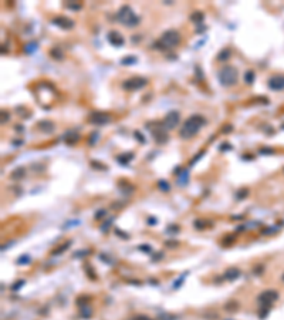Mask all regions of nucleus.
Masks as SVG:
<instances>
[{"label": "nucleus", "mask_w": 284, "mask_h": 320, "mask_svg": "<svg viewBox=\"0 0 284 320\" xmlns=\"http://www.w3.org/2000/svg\"><path fill=\"white\" fill-rule=\"evenodd\" d=\"M23 175H24V168H17V169H14V172L11 174V178L16 179V178H21Z\"/></svg>", "instance_id": "19"}, {"label": "nucleus", "mask_w": 284, "mask_h": 320, "mask_svg": "<svg viewBox=\"0 0 284 320\" xmlns=\"http://www.w3.org/2000/svg\"><path fill=\"white\" fill-rule=\"evenodd\" d=\"M179 120H180L179 112L170 111L169 114L165 117V120H163V128H165V129H173V128L178 125Z\"/></svg>", "instance_id": "6"}, {"label": "nucleus", "mask_w": 284, "mask_h": 320, "mask_svg": "<svg viewBox=\"0 0 284 320\" xmlns=\"http://www.w3.org/2000/svg\"><path fill=\"white\" fill-rule=\"evenodd\" d=\"M67 7L74 9V10H80V9H81V4H67Z\"/></svg>", "instance_id": "33"}, {"label": "nucleus", "mask_w": 284, "mask_h": 320, "mask_svg": "<svg viewBox=\"0 0 284 320\" xmlns=\"http://www.w3.org/2000/svg\"><path fill=\"white\" fill-rule=\"evenodd\" d=\"M159 319H161V320H178V317H176L175 314H169V313H162V314L159 316Z\"/></svg>", "instance_id": "20"}, {"label": "nucleus", "mask_w": 284, "mask_h": 320, "mask_svg": "<svg viewBox=\"0 0 284 320\" xmlns=\"http://www.w3.org/2000/svg\"><path fill=\"white\" fill-rule=\"evenodd\" d=\"M220 150H223V151L232 150V145H230V144H223V145H220Z\"/></svg>", "instance_id": "32"}, {"label": "nucleus", "mask_w": 284, "mask_h": 320, "mask_svg": "<svg viewBox=\"0 0 284 320\" xmlns=\"http://www.w3.org/2000/svg\"><path fill=\"white\" fill-rule=\"evenodd\" d=\"M158 186H159L162 191H166V192L170 189V186H169V184H168V181H159V182H158Z\"/></svg>", "instance_id": "23"}, {"label": "nucleus", "mask_w": 284, "mask_h": 320, "mask_svg": "<svg viewBox=\"0 0 284 320\" xmlns=\"http://www.w3.org/2000/svg\"><path fill=\"white\" fill-rule=\"evenodd\" d=\"M134 135L138 138V141H141V142H145V138H144V135H141L138 131H135V132H134Z\"/></svg>", "instance_id": "30"}, {"label": "nucleus", "mask_w": 284, "mask_h": 320, "mask_svg": "<svg viewBox=\"0 0 284 320\" xmlns=\"http://www.w3.org/2000/svg\"><path fill=\"white\" fill-rule=\"evenodd\" d=\"M98 137H99V134H98V132H92V134L89 135L88 144H89V145H94V144H95V142L98 141Z\"/></svg>", "instance_id": "24"}, {"label": "nucleus", "mask_w": 284, "mask_h": 320, "mask_svg": "<svg viewBox=\"0 0 284 320\" xmlns=\"http://www.w3.org/2000/svg\"><path fill=\"white\" fill-rule=\"evenodd\" d=\"M268 87L273 88V90H283L284 88V77H281V76L271 77V78L268 80Z\"/></svg>", "instance_id": "10"}, {"label": "nucleus", "mask_w": 284, "mask_h": 320, "mask_svg": "<svg viewBox=\"0 0 284 320\" xmlns=\"http://www.w3.org/2000/svg\"><path fill=\"white\" fill-rule=\"evenodd\" d=\"M53 24H56L57 27L64 29V30H70V29L74 27V22L65 16H58L56 19H53Z\"/></svg>", "instance_id": "8"}, {"label": "nucleus", "mask_w": 284, "mask_h": 320, "mask_svg": "<svg viewBox=\"0 0 284 320\" xmlns=\"http://www.w3.org/2000/svg\"><path fill=\"white\" fill-rule=\"evenodd\" d=\"M230 56H232V50H230V48H223L219 54H217V60H219V61H226V60L230 58Z\"/></svg>", "instance_id": "13"}, {"label": "nucleus", "mask_w": 284, "mask_h": 320, "mask_svg": "<svg viewBox=\"0 0 284 320\" xmlns=\"http://www.w3.org/2000/svg\"><path fill=\"white\" fill-rule=\"evenodd\" d=\"M154 135H155V138H156V141L158 142H165L166 141V134H165V128H163L162 131H155L154 132Z\"/></svg>", "instance_id": "14"}, {"label": "nucleus", "mask_w": 284, "mask_h": 320, "mask_svg": "<svg viewBox=\"0 0 284 320\" xmlns=\"http://www.w3.org/2000/svg\"><path fill=\"white\" fill-rule=\"evenodd\" d=\"M205 124H206V118H205L203 115L195 114V115L189 117V118L183 122V125H182L180 131H179V135H180V138H183V140H189V138H192L193 135H196V134L199 132V129H200Z\"/></svg>", "instance_id": "1"}, {"label": "nucleus", "mask_w": 284, "mask_h": 320, "mask_svg": "<svg viewBox=\"0 0 284 320\" xmlns=\"http://www.w3.org/2000/svg\"><path fill=\"white\" fill-rule=\"evenodd\" d=\"M178 175H179V182H180V185H185V181L187 179V172L186 171H183V174L179 172Z\"/></svg>", "instance_id": "26"}, {"label": "nucleus", "mask_w": 284, "mask_h": 320, "mask_svg": "<svg viewBox=\"0 0 284 320\" xmlns=\"http://www.w3.org/2000/svg\"><path fill=\"white\" fill-rule=\"evenodd\" d=\"M230 131H233V127H232V125H225V128L222 129V132H225V134L230 132Z\"/></svg>", "instance_id": "31"}, {"label": "nucleus", "mask_w": 284, "mask_h": 320, "mask_svg": "<svg viewBox=\"0 0 284 320\" xmlns=\"http://www.w3.org/2000/svg\"><path fill=\"white\" fill-rule=\"evenodd\" d=\"M180 34L176 30H168L161 36V39L155 43V47L161 48V50H168V48H173L180 43Z\"/></svg>", "instance_id": "2"}, {"label": "nucleus", "mask_w": 284, "mask_h": 320, "mask_svg": "<svg viewBox=\"0 0 284 320\" xmlns=\"http://www.w3.org/2000/svg\"><path fill=\"white\" fill-rule=\"evenodd\" d=\"M50 54L54 57L56 60H63V53H61V50L58 47H54L51 51H50Z\"/></svg>", "instance_id": "17"}, {"label": "nucleus", "mask_w": 284, "mask_h": 320, "mask_svg": "<svg viewBox=\"0 0 284 320\" xmlns=\"http://www.w3.org/2000/svg\"><path fill=\"white\" fill-rule=\"evenodd\" d=\"M37 127L40 128L43 132H53L54 131V124L49 120H43V121H39V124H37Z\"/></svg>", "instance_id": "11"}, {"label": "nucleus", "mask_w": 284, "mask_h": 320, "mask_svg": "<svg viewBox=\"0 0 284 320\" xmlns=\"http://www.w3.org/2000/svg\"><path fill=\"white\" fill-rule=\"evenodd\" d=\"M146 78H142V77H132L129 80H125L124 81V84H122V87L125 88V90H139V88L145 87L146 86Z\"/></svg>", "instance_id": "5"}, {"label": "nucleus", "mask_w": 284, "mask_h": 320, "mask_svg": "<svg viewBox=\"0 0 284 320\" xmlns=\"http://www.w3.org/2000/svg\"><path fill=\"white\" fill-rule=\"evenodd\" d=\"M253 78H254V73H253V71H247L246 74H244V80H246V83H247V84H252Z\"/></svg>", "instance_id": "22"}, {"label": "nucleus", "mask_w": 284, "mask_h": 320, "mask_svg": "<svg viewBox=\"0 0 284 320\" xmlns=\"http://www.w3.org/2000/svg\"><path fill=\"white\" fill-rule=\"evenodd\" d=\"M134 155L132 154H125V155H121V157H118V162H122V164H127L128 161L132 158Z\"/></svg>", "instance_id": "21"}, {"label": "nucleus", "mask_w": 284, "mask_h": 320, "mask_svg": "<svg viewBox=\"0 0 284 320\" xmlns=\"http://www.w3.org/2000/svg\"><path fill=\"white\" fill-rule=\"evenodd\" d=\"M186 275H187V273H183V275H182V276H180V278H179V279L176 280L175 283H173V288H175V289H178L179 286H180V283H182V282L185 280V278H186Z\"/></svg>", "instance_id": "27"}, {"label": "nucleus", "mask_w": 284, "mask_h": 320, "mask_svg": "<svg viewBox=\"0 0 284 320\" xmlns=\"http://www.w3.org/2000/svg\"><path fill=\"white\" fill-rule=\"evenodd\" d=\"M23 283H24V280H20V282H19V283H14V286H13V290H16V289H19L20 288V286H19V285H23Z\"/></svg>", "instance_id": "35"}, {"label": "nucleus", "mask_w": 284, "mask_h": 320, "mask_svg": "<svg viewBox=\"0 0 284 320\" xmlns=\"http://www.w3.org/2000/svg\"><path fill=\"white\" fill-rule=\"evenodd\" d=\"M91 314H92V312H91V309H89L88 306H87V307H85V306H82V307H81V316H82V317L88 319V317H91Z\"/></svg>", "instance_id": "18"}, {"label": "nucleus", "mask_w": 284, "mask_h": 320, "mask_svg": "<svg viewBox=\"0 0 284 320\" xmlns=\"http://www.w3.org/2000/svg\"><path fill=\"white\" fill-rule=\"evenodd\" d=\"M36 50H37V43H36V41H31V43L26 44L24 51L27 53V54H31V53H34Z\"/></svg>", "instance_id": "16"}, {"label": "nucleus", "mask_w": 284, "mask_h": 320, "mask_svg": "<svg viewBox=\"0 0 284 320\" xmlns=\"http://www.w3.org/2000/svg\"><path fill=\"white\" fill-rule=\"evenodd\" d=\"M240 276V270L237 268H229L226 272H225V279L227 280H235Z\"/></svg>", "instance_id": "12"}, {"label": "nucleus", "mask_w": 284, "mask_h": 320, "mask_svg": "<svg viewBox=\"0 0 284 320\" xmlns=\"http://www.w3.org/2000/svg\"><path fill=\"white\" fill-rule=\"evenodd\" d=\"M132 320H151L149 317H146V316H137V317H134Z\"/></svg>", "instance_id": "34"}, {"label": "nucleus", "mask_w": 284, "mask_h": 320, "mask_svg": "<svg viewBox=\"0 0 284 320\" xmlns=\"http://www.w3.org/2000/svg\"><path fill=\"white\" fill-rule=\"evenodd\" d=\"M134 63H137V57H125V58H124V60H122L121 61V64H125V65H127V64H134Z\"/></svg>", "instance_id": "25"}, {"label": "nucleus", "mask_w": 284, "mask_h": 320, "mask_svg": "<svg viewBox=\"0 0 284 320\" xmlns=\"http://www.w3.org/2000/svg\"><path fill=\"white\" fill-rule=\"evenodd\" d=\"M24 262H30V257H29V256H21V257L19 259V263L20 265H26Z\"/></svg>", "instance_id": "29"}, {"label": "nucleus", "mask_w": 284, "mask_h": 320, "mask_svg": "<svg viewBox=\"0 0 284 320\" xmlns=\"http://www.w3.org/2000/svg\"><path fill=\"white\" fill-rule=\"evenodd\" d=\"M237 70L232 65H226L223 68H220V71L217 73V77H219V83L225 87H230V86H235L237 83Z\"/></svg>", "instance_id": "4"}, {"label": "nucleus", "mask_w": 284, "mask_h": 320, "mask_svg": "<svg viewBox=\"0 0 284 320\" xmlns=\"http://www.w3.org/2000/svg\"><path fill=\"white\" fill-rule=\"evenodd\" d=\"M117 17H118L119 23H122L124 26H127V27H137L139 24V17L134 13V10H132L128 4L122 6V7L118 10Z\"/></svg>", "instance_id": "3"}, {"label": "nucleus", "mask_w": 284, "mask_h": 320, "mask_svg": "<svg viewBox=\"0 0 284 320\" xmlns=\"http://www.w3.org/2000/svg\"><path fill=\"white\" fill-rule=\"evenodd\" d=\"M247 189H240V191L237 192V199H243V198H246L247 195Z\"/></svg>", "instance_id": "28"}, {"label": "nucleus", "mask_w": 284, "mask_h": 320, "mask_svg": "<svg viewBox=\"0 0 284 320\" xmlns=\"http://www.w3.org/2000/svg\"><path fill=\"white\" fill-rule=\"evenodd\" d=\"M89 122L91 124H95V125H102V124H107L111 121V117L105 114V112H92L89 115Z\"/></svg>", "instance_id": "7"}, {"label": "nucleus", "mask_w": 284, "mask_h": 320, "mask_svg": "<svg viewBox=\"0 0 284 320\" xmlns=\"http://www.w3.org/2000/svg\"><path fill=\"white\" fill-rule=\"evenodd\" d=\"M190 20L192 22H195L196 24H202V20H203V14L200 12H195L192 16H190Z\"/></svg>", "instance_id": "15"}, {"label": "nucleus", "mask_w": 284, "mask_h": 320, "mask_svg": "<svg viewBox=\"0 0 284 320\" xmlns=\"http://www.w3.org/2000/svg\"><path fill=\"white\" fill-rule=\"evenodd\" d=\"M107 39H108V41H109L112 46H115V47H119V46H122V44H124V37H122V36L118 32H115V30H112V32L108 33Z\"/></svg>", "instance_id": "9"}, {"label": "nucleus", "mask_w": 284, "mask_h": 320, "mask_svg": "<svg viewBox=\"0 0 284 320\" xmlns=\"http://www.w3.org/2000/svg\"><path fill=\"white\" fill-rule=\"evenodd\" d=\"M227 320H232V319H227Z\"/></svg>", "instance_id": "36"}]
</instances>
